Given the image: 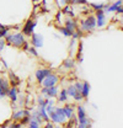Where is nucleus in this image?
Segmentation results:
<instances>
[{"label": "nucleus", "instance_id": "nucleus-1", "mask_svg": "<svg viewBox=\"0 0 123 128\" xmlns=\"http://www.w3.org/2000/svg\"><path fill=\"white\" fill-rule=\"evenodd\" d=\"M6 42L9 44H12L17 48H21L24 46V43L26 42L25 37H24V33H15V34H6Z\"/></svg>", "mask_w": 123, "mask_h": 128}, {"label": "nucleus", "instance_id": "nucleus-2", "mask_svg": "<svg viewBox=\"0 0 123 128\" xmlns=\"http://www.w3.org/2000/svg\"><path fill=\"white\" fill-rule=\"evenodd\" d=\"M49 121L54 122V123H64L66 121V117H65V113L63 111V108L60 107H57V108H53V111L49 113Z\"/></svg>", "mask_w": 123, "mask_h": 128}, {"label": "nucleus", "instance_id": "nucleus-3", "mask_svg": "<svg viewBox=\"0 0 123 128\" xmlns=\"http://www.w3.org/2000/svg\"><path fill=\"white\" fill-rule=\"evenodd\" d=\"M96 27V17L89 16L88 18L81 21V30L82 31H92Z\"/></svg>", "mask_w": 123, "mask_h": 128}, {"label": "nucleus", "instance_id": "nucleus-4", "mask_svg": "<svg viewBox=\"0 0 123 128\" xmlns=\"http://www.w3.org/2000/svg\"><path fill=\"white\" fill-rule=\"evenodd\" d=\"M58 81H59V78H58V75L49 73V74L47 75L46 78L43 79L42 84H43V86H46V88H49V86H54V85H57V82H58Z\"/></svg>", "mask_w": 123, "mask_h": 128}, {"label": "nucleus", "instance_id": "nucleus-5", "mask_svg": "<svg viewBox=\"0 0 123 128\" xmlns=\"http://www.w3.org/2000/svg\"><path fill=\"white\" fill-rule=\"evenodd\" d=\"M36 25H37V22H36L34 20H28V21L25 24L24 28H22V33L26 34V36L32 34V33H33V30H34V27H36Z\"/></svg>", "mask_w": 123, "mask_h": 128}, {"label": "nucleus", "instance_id": "nucleus-6", "mask_svg": "<svg viewBox=\"0 0 123 128\" xmlns=\"http://www.w3.org/2000/svg\"><path fill=\"white\" fill-rule=\"evenodd\" d=\"M106 24V16H105V11L102 10H96V26L98 27H104Z\"/></svg>", "mask_w": 123, "mask_h": 128}, {"label": "nucleus", "instance_id": "nucleus-7", "mask_svg": "<svg viewBox=\"0 0 123 128\" xmlns=\"http://www.w3.org/2000/svg\"><path fill=\"white\" fill-rule=\"evenodd\" d=\"M32 40H31V43L33 44V47L36 48H41L43 46V37L38 33H32Z\"/></svg>", "mask_w": 123, "mask_h": 128}, {"label": "nucleus", "instance_id": "nucleus-8", "mask_svg": "<svg viewBox=\"0 0 123 128\" xmlns=\"http://www.w3.org/2000/svg\"><path fill=\"white\" fill-rule=\"evenodd\" d=\"M9 80H5V79H1L0 81V97H5L8 95V91H9Z\"/></svg>", "mask_w": 123, "mask_h": 128}, {"label": "nucleus", "instance_id": "nucleus-9", "mask_svg": "<svg viewBox=\"0 0 123 128\" xmlns=\"http://www.w3.org/2000/svg\"><path fill=\"white\" fill-rule=\"evenodd\" d=\"M50 73V70L48 69V68H43V69H38L37 72H36V79L38 82H42L43 79L46 78L47 75Z\"/></svg>", "mask_w": 123, "mask_h": 128}, {"label": "nucleus", "instance_id": "nucleus-10", "mask_svg": "<svg viewBox=\"0 0 123 128\" xmlns=\"http://www.w3.org/2000/svg\"><path fill=\"white\" fill-rule=\"evenodd\" d=\"M17 94H18V90L16 89V86H12V88H9V91H8L6 96H9L12 102H16L17 101Z\"/></svg>", "mask_w": 123, "mask_h": 128}, {"label": "nucleus", "instance_id": "nucleus-11", "mask_svg": "<svg viewBox=\"0 0 123 128\" xmlns=\"http://www.w3.org/2000/svg\"><path fill=\"white\" fill-rule=\"evenodd\" d=\"M27 114H30V111H28V110H17V111L12 114V120H14V121L21 120L24 116H27Z\"/></svg>", "mask_w": 123, "mask_h": 128}, {"label": "nucleus", "instance_id": "nucleus-12", "mask_svg": "<svg viewBox=\"0 0 123 128\" xmlns=\"http://www.w3.org/2000/svg\"><path fill=\"white\" fill-rule=\"evenodd\" d=\"M65 27L69 30L70 33H73V32L75 31V28H76V24H75V21L70 17V18H66V21H65Z\"/></svg>", "mask_w": 123, "mask_h": 128}, {"label": "nucleus", "instance_id": "nucleus-13", "mask_svg": "<svg viewBox=\"0 0 123 128\" xmlns=\"http://www.w3.org/2000/svg\"><path fill=\"white\" fill-rule=\"evenodd\" d=\"M46 95L48 96V98L50 97H56V96L58 95V89H57V86L54 85V86H49V88H47V92Z\"/></svg>", "mask_w": 123, "mask_h": 128}, {"label": "nucleus", "instance_id": "nucleus-14", "mask_svg": "<svg viewBox=\"0 0 123 128\" xmlns=\"http://www.w3.org/2000/svg\"><path fill=\"white\" fill-rule=\"evenodd\" d=\"M80 92H81V95H82L84 98L89 96V92H90V84H89L88 81L82 82V88H81V91H80Z\"/></svg>", "mask_w": 123, "mask_h": 128}, {"label": "nucleus", "instance_id": "nucleus-15", "mask_svg": "<svg viewBox=\"0 0 123 128\" xmlns=\"http://www.w3.org/2000/svg\"><path fill=\"white\" fill-rule=\"evenodd\" d=\"M63 111H64V113H65V117L66 118H72L73 116H74V111H73V107L70 106V105H65V107L63 108Z\"/></svg>", "mask_w": 123, "mask_h": 128}, {"label": "nucleus", "instance_id": "nucleus-16", "mask_svg": "<svg viewBox=\"0 0 123 128\" xmlns=\"http://www.w3.org/2000/svg\"><path fill=\"white\" fill-rule=\"evenodd\" d=\"M9 76H10V82H11L12 86H17L20 84V79L16 76L12 72H9Z\"/></svg>", "mask_w": 123, "mask_h": 128}, {"label": "nucleus", "instance_id": "nucleus-17", "mask_svg": "<svg viewBox=\"0 0 123 128\" xmlns=\"http://www.w3.org/2000/svg\"><path fill=\"white\" fill-rule=\"evenodd\" d=\"M86 117V112H85V108L82 106H79L78 107V121H81Z\"/></svg>", "mask_w": 123, "mask_h": 128}, {"label": "nucleus", "instance_id": "nucleus-18", "mask_svg": "<svg viewBox=\"0 0 123 128\" xmlns=\"http://www.w3.org/2000/svg\"><path fill=\"white\" fill-rule=\"evenodd\" d=\"M38 112H40V114L42 116L43 121H46V122H48V121H49V116H48V113H47L44 106H40V110H38Z\"/></svg>", "mask_w": 123, "mask_h": 128}, {"label": "nucleus", "instance_id": "nucleus-19", "mask_svg": "<svg viewBox=\"0 0 123 128\" xmlns=\"http://www.w3.org/2000/svg\"><path fill=\"white\" fill-rule=\"evenodd\" d=\"M121 5H122V0H118V1H116L113 5L108 6V8H107V11H106V12H112V11H116V10H117V8H118V6H121Z\"/></svg>", "mask_w": 123, "mask_h": 128}, {"label": "nucleus", "instance_id": "nucleus-20", "mask_svg": "<svg viewBox=\"0 0 123 128\" xmlns=\"http://www.w3.org/2000/svg\"><path fill=\"white\" fill-rule=\"evenodd\" d=\"M63 65H64L66 69H72V68H74L75 63H74V60H73V59L68 58V59H65V60L63 62Z\"/></svg>", "mask_w": 123, "mask_h": 128}, {"label": "nucleus", "instance_id": "nucleus-21", "mask_svg": "<svg viewBox=\"0 0 123 128\" xmlns=\"http://www.w3.org/2000/svg\"><path fill=\"white\" fill-rule=\"evenodd\" d=\"M68 100V94H66V89H63L60 91V94H59V98H58V101L59 102H65Z\"/></svg>", "mask_w": 123, "mask_h": 128}, {"label": "nucleus", "instance_id": "nucleus-22", "mask_svg": "<svg viewBox=\"0 0 123 128\" xmlns=\"http://www.w3.org/2000/svg\"><path fill=\"white\" fill-rule=\"evenodd\" d=\"M76 92H80V91H78L76 89H75V86H74V85H70V86L66 89V94H68L69 96H72V97H74Z\"/></svg>", "mask_w": 123, "mask_h": 128}, {"label": "nucleus", "instance_id": "nucleus-23", "mask_svg": "<svg viewBox=\"0 0 123 128\" xmlns=\"http://www.w3.org/2000/svg\"><path fill=\"white\" fill-rule=\"evenodd\" d=\"M28 126H30L31 128H38L40 126H41V123H38L36 120H32V118H30V122H28Z\"/></svg>", "mask_w": 123, "mask_h": 128}, {"label": "nucleus", "instance_id": "nucleus-24", "mask_svg": "<svg viewBox=\"0 0 123 128\" xmlns=\"http://www.w3.org/2000/svg\"><path fill=\"white\" fill-rule=\"evenodd\" d=\"M59 32L63 33L65 37H70V36H72V33L69 32V30H68L66 27H59Z\"/></svg>", "mask_w": 123, "mask_h": 128}, {"label": "nucleus", "instance_id": "nucleus-25", "mask_svg": "<svg viewBox=\"0 0 123 128\" xmlns=\"http://www.w3.org/2000/svg\"><path fill=\"white\" fill-rule=\"evenodd\" d=\"M30 114H27V116H24L22 118H21V121H20V124L21 126H24V124H27L28 122H30Z\"/></svg>", "mask_w": 123, "mask_h": 128}, {"label": "nucleus", "instance_id": "nucleus-26", "mask_svg": "<svg viewBox=\"0 0 123 128\" xmlns=\"http://www.w3.org/2000/svg\"><path fill=\"white\" fill-rule=\"evenodd\" d=\"M48 102H49V100H44L43 97H38V105L40 106H46Z\"/></svg>", "mask_w": 123, "mask_h": 128}, {"label": "nucleus", "instance_id": "nucleus-27", "mask_svg": "<svg viewBox=\"0 0 123 128\" xmlns=\"http://www.w3.org/2000/svg\"><path fill=\"white\" fill-rule=\"evenodd\" d=\"M91 6L95 9V10H102V9L105 8L104 4H91Z\"/></svg>", "mask_w": 123, "mask_h": 128}, {"label": "nucleus", "instance_id": "nucleus-28", "mask_svg": "<svg viewBox=\"0 0 123 128\" xmlns=\"http://www.w3.org/2000/svg\"><path fill=\"white\" fill-rule=\"evenodd\" d=\"M63 12H65V14H69L70 16H74V14L72 12V9H70V6L69 5H66L65 8H64V11Z\"/></svg>", "mask_w": 123, "mask_h": 128}, {"label": "nucleus", "instance_id": "nucleus-29", "mask_svg": "<svg viewBox=\"0 0 123 128\" xmlns=\"http://www.w3.org/2000/svg\"><path fill=\"white\" fill-rule=\"evenodd\" d=\"M27 50L30 52V53L32 54V56H34V57H37V56H38V52L36 50V47H31V48H28Z\"/></svg>", "mask_w": 123, "mask_h": 128}, {"label": "nucleus", "instance_id": "nucleus-30", "mask_svg": "<svg viewBox=\"0 0 123 128\" xmlns=\"http://www.w3.org/2000/svg\"><path fill=\"white\" fill-rule=\"evenodd\" d=\"M74 86H75V89H76L78 91H81V88H82V84H81V82H79V81H76V82L74 84Z\"/></svg>", "mask_w": 123, "mask_h": 128}, {"label": "nucleus", "instance_id": "nucleus-31", "mask_svg": "<svg viewBox=\"0 0 123 128\" xmlns=\"http://www.w3.org/2000/svg\"><path fill=\"white\" fill-rule=\"evenodd\" d=\"M72 2H74V4H86L88 1L86 0H72Z\"/></svg>", "mask_w": 123, "mask_h": 128}, {"label": "nucleus", "instance_id": "nucleus-32", "mask_svg": "<svg viewBox=\"0 0 123 128\" xmlns=\"http://www.w3.org/2000/svg\"><path fill=\"white\" fill-rule=\"evenodd\" d=\"M5 47V41L2 40V37H0V52L2 50V48Z\"/></svg>", "mask_w": 123, "mask_h": 128}, {"label": "nucleus", "instance_id": "nucleus-33", "mask_svg": "<svg viewBox=\"0 0 123 128\" xmlns=\"http://www.w3.org/2000/svg\"><path fill=\"white\" fill-rule=\"evenodd\" d=\"M46 127L47 128H53L54 127V124H53V123H50V122L48 121V122H47V124H46Z\"/></svg>", "mask_w": 123, "mask_h": 128}, {"label": "nucleus", "instance_id": "nucleus-34", "mask_svg": "<svg viewBox=\"0 0 123 128\" xmlns=\"http://www.w3.org/2000/svg\"><path fill=\"white\" fill-rule=\"evenodd\" d=\"M68 2H72V0H62V4H68Z\"/></svg>", "mask_w": 123, "mask_h": 128}, {"label": "nucleus", "instance_id": "nucleus-35", "mask_svg": "<svg viewBox=\"0 0 123 128\" xmlns=\"http://www.w3.org/2000/svg\"><path fill=\"white\" fill-rule=\"evenodd\" d=\"M46 92H47V88L44 86V88L42 89V94H43V95H46Z\"/></svg>", "mask_w": 123, "mask_h": 128}, {"label": "nucleus", "instance_id": "nucleus-36", "mask_svg": "<svg viewBox=\"0 0 123 128\" xmlns=\"http://www.w3.org/2000/svg\"><path fill=\"white\" fill-rule=\"evenodd\" d=\"M60 12H59V14H58V15H57V21H59V22H60Z\"/></svg>", "mask_w": 123, "mask_h": 128}, {"label": "nucleus", "instance_id": "nucleus-37", "mask_svg": "<svg viewBox=\"0 0 123 128\" xmlns=\"http://www.w3.org/2000/svg\"><path fill=\"white\" fill-rule=\"evenodd\" d=\"M1 79H2V78H0V81H1Z\"/></svg>", "mask_w": 123, "mask_h": 128}]
</instances>
